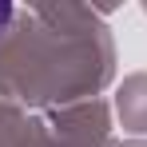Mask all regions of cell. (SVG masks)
Listing matches in <instances>:
<instances>
[{"label":"cell","mask_w":147,"mask_h":147,"mask_svg":"<svg viewBox=\"0 0 147 147\" xmlns=\"http://www.w3.org/2000/svg\"><path fill=\"white\" fill-rule=\"evenodd\" d=\"M8 16H12V8H8V4H0V28L8 24Z\"/></svg>","instance_id":"cell-1"}]
</instances>
